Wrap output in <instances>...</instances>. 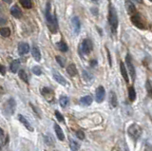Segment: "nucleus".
Masks as SVG:
<instances>
[{"mask_svg":"<svg viewBox=\"0 0 152 151\" xmlns=\"http://www.w3.org/2000/svg\"><path fill=\"white\" fill-rule=\"evenodd\" d=\"M56 46L58 47V50L60 51H62V52H66V51H67V50H69V47H67V45L63 41H60L59 43L56 44Z\"/></svg>","mask_w":152,"mask_h":151,"instance_id":"b1692460","label":"nucleus"},{"mask_svg":"<svg viewBox=\"0 0 152 151\" xmlns=\"http://www.w3.org/2000/svg\"><path fill=\"white\" fill-rule=\"evenodd\" d=\"M0 73H1L2 75H4L6 73V69H5V67L2 66L1 64H0Z\"/></svg>","mask_w":152,"mask_h":151,"instance_id":"e433bc0d","label":"nucleus"},{"mask_svg":"<svg viewBox=\"0 0 152 151\" xmlns=\"http://www.w3.org/2000/svg\"><path fill=\"white\" fill-rule=\"evenodd\" d=\"M4 2H6L7 4H11V2H13V0H3Z\"/></svg>","mask_w":152,"mask_h":151,"instance_id":"a19ab883","label":"nucleus"},{"mask_svg":"<svg viewBox=\"0 0 152 151\" xmlns=\"http://www.w3.org/2000/svg\"><path fill=\"white\" fill-rule=\"evenodd\" d=\"M70 147L71 151H78L80 148V144L74 140H70Z\"/></svg>","mask_w":152,"mask_h":151,"instance_id":"5701e85b","label":"nucleus"},{"mask_svg":"<svg viewBox=\"0 0 152 151\" xmlns=\"http://www.w3.org/2000/svg\"><path fill=\"white\" fill-rule=\"evenodd\" d=\"M56 61H57V63L62 67H65V65H66V59L64 58V57H62V56H56Z\"/></svg>","mask_w":152,"mask_h":151,"instance_id":"7c9ffc66","label":"nucleus"},{"mask_svg":"<svg viewBox=\"0 0 152 151\" xmlns=\"http://www.w3.org/2000/svg\"><path fill=\"white\" fill-rule=\"evenodd\" d=\"M3 94V89L1 86H0V96H1V95Z\"/></svg>","mask_w":152,"mask_h":151,"instance_id":"79ce46f5","label":"nucleus"},{"mask_svg":"<svg viewBox=\"0 0 152 151\" xmlns=\"http://www.w3.org/2000/svg\"><path fill=\"white\" fill-rule=\"evenodd\" d=\"M55 151H58V150H55Z\"/></svg>","mask_w":152,"mask_h":151,"instance_id":"49530a36","label":"nucleus"},{"mask_svg":"<svg viewBox=\"0 0 152 151\" xmlns=\"http://www.w3.org/2000/svg\"><path fill=\"white\" fill-rule=\"evenodd\" d=\"M31 54H33V57L35 59V61L39 62L41 60V52H40V50H38L37 47H33V50H31Z\"/></svg>","mask_w":152,"mask_h":151,"instance_id":"a211bd4d","label":"nucleus"},{"mask_svg":"<svg viewBox=\"0 0 152 151\" xmlns=\"http://www.w3.org/2000/svg\"><path fill=\"white\" fill-rule=\"evenodd\" d=\"M109 23L110 30L112 31V33H117L118 25H119V20H118V14L117 11H116L115 8L109 4Z\"/></svg>","mask_w":152,"mask_h":151,"instance_id":"f03ea898","label":"nucleus"},{"mask_svg":"<svg viewBox=\"0 0 152 151\" xmlns=\"http://www.w3.org/2000/svg\"><path fill=\"white\" fill-rule=\"evenodd\" d=\"M126 67H127V69H129V71L130 76H131V78H132V80L134 81L135 80V76H136V74H135V67H134V65H133V63H132V57H131V55L129 53H127L126 56Z\"/></svg>","mask_w":152,"mask_h":151,"instance_id":"423d86ee","label":"nucleus"},{"mask_svg":"<svg viewBox=\"0 0 152 151\" xmlns=\"http://www.w3.org/2000/svg\"><path fill=\"white\" fill-rule=\"evenodd\" d=\"M20 4L26 9H31L33 7V3H31V0H19Z\"/></svg>","mask_w":152,"mask_h":151,"instance_id":"cd10ccee","label":"nucleus"},{"mask_svg":"<svg viewBox=\"0 0 152 151\" xmlns=\"http://www.w3.org/2000/svg\"><path fill=\"white\" fill-rule=\"evenodd\" d=\"M19 67H20V61L19 60H14L11 62V71L13 73H16L17 72V70L19 69Z\"/></svg>","mask_w":152,"mask_h":151,"instance_id":"4be33fe9","label":"nucleus"},{"mask_svg":"<svg viewBox=\"0 0 152 151\" xmlns=\"http://www.w3.org/2000/svg\"><path fill=\"white\" fill-rule=\"evenodd\" d=\"M125 8L126 10V13L129 15H133L134 13H136V7L131 0H125Z\"/></svg>","mask_w":152,"mask_h":151,"instance_id":"9b49d317","label":"nucleus"},{"mask_svg":"<svg viewBox=\"0 0 152 151\" xmlns=\"http://www.w3.org/2000/svg\"><path fill=\"white\" fill-rule=\"evenodd\" d=\"M107 57H109V66L111 67L112 66V63H111V59H110V53H109V50L107 49Z\"/></svg>","mask_w":152,"mask_h":151,"instance_id":"4c0bfd02","label":"nucleus"},{"mask_svg":"<svg viewBox=\"0 0 152 151\" xmlns=\"http://www.w3.org/2000/svg\"><path fill=\"white\" fill-rule=\"evenodd\" d=\"M31 70H33V72L35 75H41L42 74V70H41V69H40V67H38V66H34Z\"/></svg>","mask_w":152,"mask_h":151,"instance_id":"473e14b6","label":"nucleus"},{"mask_svg":"<svg viewBox=\"0 0 152 151\" xmlns=\"http://www.w3.org/2000/svg\"><path fill=\"white\" fill-rule=\"evenodd\" d=\"M18 75H19V77L21 78L24 82H26V83L29 82V78H28V75H27L26 71L24 70V69H20L19 72H18Z\"/></svg>","mask_w":152,"mask_h":151,"instance_id":"c85d7f7f","label":"nucleus"},{"mask_svg":"<svg viewBox=\"0 0 152 151\" xmlns=\"http://www.w3.org/2000/svg\"><path fill=\"white\" fill-rule=\"evenodd\" d=\"M127 132H129V135L134 141H137L141 137L143 130L138 125H131L129 128V129H127Z\"/></svg>","mask_w":152,"mask_h":151,"instance_id":"7ed1b4c3","label":"nucleus"},{"mask_svg":"<svg viewBox=\"0 0 152 151\" xmlns=\"http://www.w3.org/2000/svg\"><path fill=\"white\" fill-rule=\"evenodd\" d=\"M132 1H134V2H137V3H139V4H142V3H143V0H132Z\"/></svg>","mask_w":152,"mask_h":151,"instance_id":"ea45409f","label":"nucleus"},{"mask_svg":"<svg viewBox=\"0 0 152 151\" xmlns=\"http://www.w3.org/2000/svg\"><path fill=\"white\" fill-rule=\"evenodd\" d=\"M18 119H19V121L22 123V124L26 126V128L28 129V130H30V131H33V126L31 125V124L29 122H28V120L23 116V115H21V114H19L18 115Z\"/></svg>","mask_w":152,"mask_h":151,"instance_id":"dca6fc26","label":"nucleus"},{"mask_svg":"<svg viewBox=\"0 0 152 151\" xmlns=\"http://www.w3.org/2000/svg\"><path fill=\"white\" fill-rule=\"evenodd\" d=\"M55 116H56V118H57V120L59 121V122H61V123H64V117H63V115L59 112L58 110H56L55 111Z\"/></svg>","mask_w":152,"mask_h":151,"instance_id":"72a5a7b5","label":"nucleus"},{"mask_svg":"<svg viewBox=\"0 0 152 151\" xmlns=\"http://www.w3.org/2000/svg\"><path fill=\"white\" fill-rule=\"evenodd\" d=\"M41 93L44 96V98L49 103H53L54 101V92L50 87H43L41 90Z\"/></svg>","mask_w":152,"mask_h":151,"instance_id":"6e6552de","label":"nucleus"},{"mask_svg":"<svg viewBox=\"0 0 152 151\" xmlns=\"http://www.w3.org/2000/svg\"><path fill=\"white\" fill-rule=\"evenodd\" d=\"M130 20H131V22H132V24L135 27L139 28V29H145V23H143V18L139 13H136L133 15H131Z\"/></svg>","mask_w":152,"mask_h":151,"instance_id":"0eeeda50","label":"nucleus"},{"mask_svg":"<svg viewBox=\"0 0 152 151\" xmlns=\"http://www.w3.org/2000/svg\"><path fill=\"white\" fill-rule=\"evenodd\" d=\"M1 134H3V130H2L1 128H0V135H1Z\"/></svg>","mask_w":152,"mask_h":151,"instance_id":"37998d69","label":"nucleus"},{"mask_svg":"<svg viewBox=\"0 0 152 151\" xmlns=\"http://www.w3.org/2000/svg\"><path fill=\"white\" fill-rule=\"evenodd\" d=\"M71 25H72V29L74 31L75 35H78L81 30V22H80L79 18L77 16H74L71 19Z\"/></svg>","mask_w":152,"mask_h":151,"instance_id":"9d476101","label":"nucleus"},{"mask_svg":"<svg viewBox=\"0 0 152 151\" xmlns=\"http://www.w3.org/2000/svg\"><path fill=\"white\" fill-rule=\"evenodd\" d=\"M11 13L13 16H14L15 18H20L22 16V11L19 9L17 5H14L11 8Z\"/></svg>","mask_w":152,"mask_h":151,"instance_id":"4468645a","label":"nucleus"},{"mask_svg":"<svg viewBox=\"0 0 152 151\" xmlns=\"http://www.w3.org/2000/svg\"><path fill=\"white\" fill-rule=\"evenodd\" d=\"M3 109H4V112L8 115H11L14 113V110H15V101L13 100V98L9 99L5 104L3 106Z\"/></svg>","mask_w":152,"mask_h":151,"instance_id":"20e7f679","label":"nucleus"},{"mask_svg":"<svg viewBox=\"0 0 152 151\" xmlns=\"http://www.w3.org/2000/svg\"><path fill=\"white\" fill-rule=\"evenodd\" d=\"M30 51V46L27 43H20L18 46V53L20 55H25Z\"/></svg>","mask_w":152,"mask_h":151,"instance_id":"f8f14e48","label":"nucleus"},{"mask_svg":"<svg viewBox=\"0 0 152 151\" xmlns=\"http://www.w3.org/2000/svg\"><path fill=\"white\" fill-rule=\"evenodd\" d=\"M106 96V90L104 89V86H100L96 89V92H95V100L97 103H102L104 101Z\"/></svg>","mask_w":152,"mask_h":151,"instance_id":"1a4fd4ad","label":"nucleus"},{"mask_svg":"<svg viewBox=\"0 0 152 151\" xmlns=\"http://www.w3.org/2000/svg\"><path fill=\"white\" fill-rule=\"evenodd\" d=\"M93 1H98V0H93Z\"/></svg>","mask_w":152,"mask_h":151,"instance_id":"c03bdc74","label":"nucleus"},{"mask_svg":"<svg viewBox=\"0 0 152 151\" xmlns=\"http://www.w3.org/2000/svg\"><path fill=\"white\" fill-rule=\"evenodd\" d=\"M76 136H77V138L80 139V140H84V139H85V133H84L82 130H78L77 132H76Z\"/></svg>","mask_w":152,"mask_h":151,"instance_id":"f704fd0d","label":"nucleus"},{"mask_svg":"<svg viewBox=\"0 0 152 151\" xmlns=\"http://www.w3.org/2000/svg\"><path fill=\"white\" fill-rule=\"evenodd\" d=\"M80 49H81L84 54H89L93 49L92 42H91L90 39H84L83 42L81 43V46H80Z\"/></svg>","mask_w":152,"mask_h":151,"instance_id":"39448f33","label":"nucleus"},{"mask_svg":"<svg viewBox=\"0 0 152 151\" xmlns=\"http://www.w3.org/2000/svg\"><path fill=\"white\" fill-rule=\"evenodd\" d=\"M120 69H121V73H122V76L124 78V80H125L126 83L129 82V74H127V70H126V67L125 66L123 62L120 63Z\"/></svg>","mask_w":152,"mask_h":151,"instance_id":"2eb2a0df","label":"nucleus"},{"mask_svg":"<svg viewBox=\"0 0 152 151\" xmlns=\"http://www.w3.org/2000/svg\"><path fill=\"white\" fill-rule=\"evenodd\" d=\"M6 22H7V19L4 17V15L0 14V26L4 25V24H6Z\"/></svg>","mask_w":152,"mask_h":151,"instance_id":"c9c22d12","label":"nucleus"},{"mask_svg":"<svg viewBox=\"0 0 152 151\" xmlns=\"http://www.w3.org/2000/svg\"><path fill=\"white\" fill-rule=\"evenodd\" d=\"M129 98L130 102H134L136 99V91L133 86H130L129 89Z\"/></svg>","mask_w":152,"mask_h":151,"instance_id":"a878e982","label":"nucleus"},{"mask_svg":"<svg viewBox=\"0 0 152 151\" xmlns=\"http://www.w3.org/2000/svg\"><path fill=\"white\" fill-rule=\"evenodd\" d=\"M46 21L48 24L50 30L53 33H56L57 29H58V23L56 19V15L51 13V9H50V3L47 4L46 8Z\"/></svg>","mask_w":152,"mask_h":151,"instance_id":"f257e3e1","label":"nucleus"},{"mask_svg":"<svg viewBox=\"0 0 152 151\" xmlns=\"http://www.w3.org/2000/svg\"><path fill=\"white\" fill-rule=\"evenodd\" d=\"M0 35L3 37H9L11 35V30L7 27L1 28V29H0Z\"/></svg>","mask_w":152,"mask_h":151,"instance_id":"393cba45","label":"nucleus"},{"mask_svg":"<svg viewBox=\"0 0 152 151\" xmlns=\"http://www.w3.org/2000/svg\"><path fill=\"white\" fill-rule=\"evenodd\" d=\"M69 97L67 96H61L59 99V103H60V106H62V108H66V106L69 105Z\"/></svg>","mask_w":152,"mask_h":151,"instance_id":"bb28decb","label":"nucleus"},{"mask_svg":"<svg viewBox=\"0 0 152 151\" xmlns=\"http://www.w3.org/2000/svg\"><path fill=\"white\" fill-rule=\"evenodd\" d=\"M83 78L85 81H90V80H92L93 76H92V74L87 72V70H83Z\"/></svg>","mask_w":152,"mask_h":151,"instance_id":"c756f323","label":"nucleus"},{"mask_svg":"<svg viewBox=\"0 0 152 151\" xmlns=\"http://www.w3.org/2000/svg\"><path fill=\"white\" fill-rule=\"evenodd\" d=\"M53 78H54V80L56 81L57 83H59L60 85H62V86H66L67 85L66 79L64 78L59 72H57V71H53Z\"/></svg>","mask_w":152,"mask_h":151,"instance_id":"ddd939ff","label":"nucleus"},{"mask_svg":"<svg viewBox=\"0 0 152 151\" xmlns=\"http://www.w3.org/2000/svg\"><path fill=\"white\" fill-rule=\"evenodd\" d=\"M109 104L111 106H113V108H115V106H117V96H116V94L114 91H110L109 93Z\"/></svg>","mask_w":152,"mask_h":151,"instance_id":"6ab92c4d","label":"nucleus"},{"mask_svg":"<svg viewBox=\"0 0 152 151\" xmlns=\"http://www.w3.org/2000/svg\"><path fill=\"white\" fill-rule=\"evenodd\" d=\"M80 103H81L83 106H89L91 105V103H92V97H91L90 95L84 96L80 99Z\"/></svg>","mask_w":152,"mask_h":151,"instance_id":"aec40b11","label":"nucleus"},{"mask_svg":"<svg viewBox=\"0 0 152 151\" xmlns=\"http://www.w3.org/2000/svg\"><path fill=\"white\" fill-rule=\"evenodd\" d=\"M146 90L147 93H148V96L152 98V84L149 81L146 82Z\"/></svg>","mask_w":152,"mask_h":151,"instance_id":"2f4dec72","label":"nucleus"},{"mask_svg":"<svg viewBox=\"0 0 152 151\" xmlns=\"http://www.w3.org/2000/svg\"><path fill=\"white\" fill-rule=\"evenodd\" d=\"M67 72L69 73V75H70L71 77L75 76V75L77 74V69H76V66L74 64H70V66H67Z\"/></svg>","mask_w":152,"mask_h":151,"instance_id":"412c9836","label":"nucleus"},{"mask_svg":"<svg viewBox=\"0 0 152 151\" xmlns=\"http://www.w3.org/2000/svg\"><path fill=\"white\" fill-rule=\"evenodd\" d=\"M54 130H55V134H56L57 138L59 139L60 141H64L65 139V136H64V133H63V130L61 129V128L57 125V124H54Z\"/></svg>","mask_w":152,"mask_h":151,"instance_id":"f3484780","label":"nucleus"},{"mask_svg":"<svg viewBox=\"0 0 152 151\" xmlns=\"http://www.w3.org/2000/svg\"><path fill=\"white\" fill-rule=\"evenodd\" d=\"M96 64H97V61H96V60H92V61H91V67H94Z\"/></svg>","mask_w":152,"mask_h":151,"instance_id":"58836bf2","label":"nucleus"},{"mask_svg":"<svg viewBox=\"0 0 152 151\" xmlns=\"http://www.w3.org/2000/svg\"><path fill=\"white\" fill-rule=\"evenodd\" d=\"M149 1H150V2H152V0H149Z\"/></svg>","mask_w":152,"mask_h":151,"instance_id":"a18cd8bd","label":"nucleus"}]
</instances>
